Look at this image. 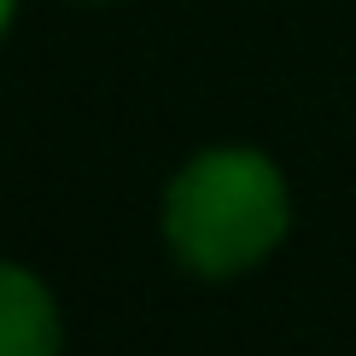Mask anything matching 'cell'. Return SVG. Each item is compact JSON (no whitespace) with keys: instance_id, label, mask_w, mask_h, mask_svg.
Instances as JSON below:
<instances>
[{"instance_id":"cell-1","label":"cell","mask_w":356,"mask_h":356,"mask_svg":"<svg viewBox=\"0 0 356 356\" xmlns=\"http://www.w3.org/2000/svg\"><path fill=\"white\" fill-rule=\"evenodd\" d=\"M292 228V187L257 146H204L164 187V245L187 275L234 280L280 251Z\"/></svg>"},{"instance_id":"cell-2","label":"cell","mask_w":356,"mask_h":356,"mask_svg":"<svg viewBox=\"0 0 356 356\" xmlns=\"http://www.w3.org/2000/svg\"><path fill=\"white\" fill-rule=\"evenodd\" d=\"M65 350V321L58 298L35 269L0 257V356H58Z\"/></svg>"},{"instance_id":"cell-3","label":"cell","mask_w":356,"mask_h":356,"mask_svg":"<svg viewBox=\"0 0 356 356\" xmlns=\"http://www.w3.org/2000/svg\"><path fill=\"white\" fill-rule=\"evenodd\" d=\"M12 18H18V0H0V35L12 29Z\"/></svg>"},{"instance_id":"cell-4","label":"cell","mask_w":356,"mask_h":356,"mask_svg":"<svg viewBox=\"0 0 356 356\" xmlns=\"http://www.w3.org/2000/svg\"><path fill=\"white\" fill-rule=\"evenodd\" d=\"M82 6H106V0H82Z\"/></svg>"}]
</instances>
